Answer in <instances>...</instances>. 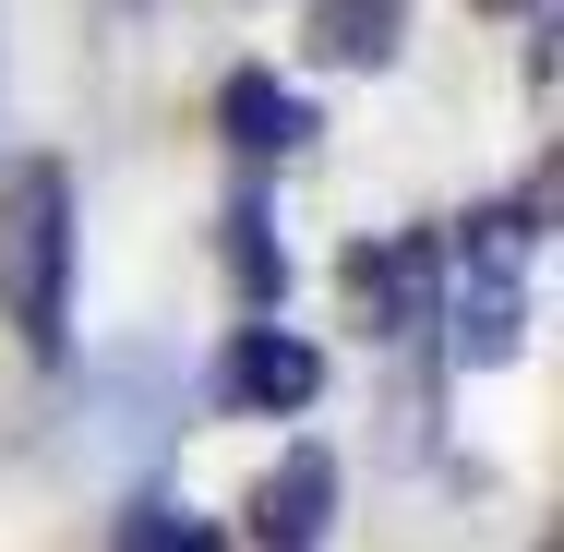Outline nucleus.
Returning a JSON list of instances; mask_svg holds the SVG:
<instances>
[{"mask_svg":"<svg viewBox=\"0 0 564 552\" xmlns=\"http://www.w3.org/2000/svg\"><path fill=\"white\" fill-rule=\"evenodd\" d=\"M409 36V0H313V61L337 73H384Z\"/></svg>","mask_w":564,"mask_h":552,"instance_id":"nucleus-7","label":"nucleus"},{"mask_svg":"<svg viewBox=\"0 0 564 552\" xmlns=\"http://www.w3.org/2000/svg\"><path fill=\"white\" fill-rule=\"evenodd\" d=\"M228 277H240V301H252V313H276V289H289V252L264 240V217H252V205L228 217Z\"/></svg>","mask_w":564,"mask_h":552,"instance_id":"nucleus-8","label":"nucleus"},{"mask_svg":"<svg viewBox=\"0 0 564 552\" xmlns=\"http://www.w3.org/2000/svg\"><path fill=\"white\" fill-rule=\"evenodd\" d=\"M529 252H541L529 205H480L468 240L445 252V325H456V360L468 372H505L529 348Z\"/></svg>","mask_w":564,"mask_h":552,"instance_id":"nucleus-2","label":"nucleus"},{"mask_svg":"<svg viewBox=\"0 0 564 552\" xmlns=\"http://www.w3.org/2000/svg\"><path fill=\"white\" fill-rule=\"evenodd\" d=\"M325 529H337V456L289 444L252 493V552H325Z\"/></svg>","mask_w":564,"mask_h":552,"instance_id":"nucleus-5","label":"nucleus"},{"mask_svg":"<svg viewBox=\"0 0 564 552\" xmlns=\"http://www.w3.org/2000/svg\"><path fill=\"white\" fill-rule=\"evenodd\" d=\"M337 277H348V301H360L372 336H421L433 325V289H445V252H433V228H397V240H360Z\"/></svg>","mask_w":564,"mask_h":552,"instance_id":"nucleus-3","label":"nucleus"},{"mask_svg":"<svg viewBox=\"0 0 564 552\" xmlns=\"http://www.w3.org/2000/svg\"><path fill=\"white\" fill-rule=\"evenodd\" d=\"M61 313H73V181L61 156L0 169V325L24 336L36 360H61Z\"/></svg>","mask_w":564,"mask_h":552,"instance_id":"nucleus-1","label":"nucleus"},{"mask_svg":"<svg viewBox=\"0 0 564 552\" xmlns=\"http://www.w3.org/2000/svg\"><path fill=\"white\" fill-rule=\"evenodd\" d=\"M217 120H228L240 156H301V144H313V109H301L276 73H228V85H217Z\"/></svg>","mask_w":564,"mask_h":552,"instance_id":"nucleus-6","label":"nucleus"},{"mask_svg":"<svg viewBox=\"0 0 564 552\" xmlns=\"http://www.w3.org/2000/svg\"><path fill=\"white\" fill-rule=\"evenodd\" d=\"M217 397L228 409H252V421H289V409H313L325 397V348H301L289 325H240L217 360Z\"/></svg>","mask_w":564,"mask_h":552,"instance_id":"nucleus-4","label":"nucleus"},{"mask_svg":"<svg viewBox=\"0 0 564 552\" xmlns=\"http://www.w3.org/2000/svg\"><path fill=\"white\" fill-rule=\"evenodd\" d=\"M109 552H228V541L205 529V517H193V505H132Z\"/></svg>","mask_w":564,"mask_h":552,"instance_id":"nucleus-9","label":"nucleus"}]
</instances>
